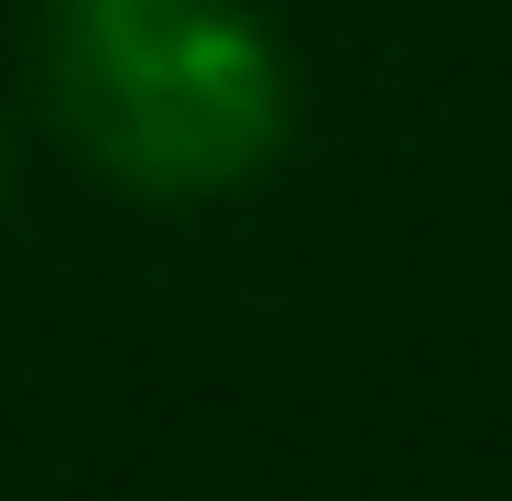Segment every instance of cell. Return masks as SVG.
<instances>
[{
	"instance_id": "cell-1",
	"label": "cell",
	"mask_w": 512,
	"mask_h": 501,
	"mask_svg": "<svg viewBox=\"0 0 512 501\" xmlns=\"http://www.w3.org/2000/svg\"><path fill=\"white\" fill-rule=\"evenodd\" d=\"M44 88L66 142L131 197H218L284 142V55L240 0H55Z\"/></svg>"
}]
</instances>
